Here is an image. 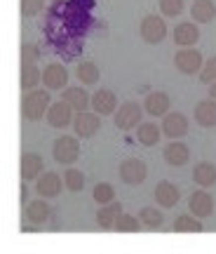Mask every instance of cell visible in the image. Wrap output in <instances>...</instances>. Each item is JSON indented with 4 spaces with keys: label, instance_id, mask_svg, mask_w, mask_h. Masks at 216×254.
Wrapping results in <instances>:
<instances>
[{
    "label": "cell",
    "instance_id": "e575fe53",
    "mask_svg": "<svg viewBox=\"0 0 216 254\" xmlns=\"http://www.w3.org/2000/svg\"><path fill=\"white\" fill-rule=\"evenodd\" d=\"M45 7V0H21V17H36Z\"/></svg>",
    "mask_w": 216,
    "mask_h": 254
},
{
    "label": "cell",
    "instance_id": "4fadbf2b",
    "mask_svg": "<svg viewBox=\"0 0 216 254\" xmlns=\"http://www.w3.org/2000/svg\"><path fill=\"white\" fill-rule=\"evenodd\" d=\"M162 158L169 167H183L190 160V148L183 141H169L162 151Z\"/></svg>",
    "mask_w": 216,
    "mask_h": 254
},
{
    "label": "cell",
    "instance_id": "836d02e7",
    "mask_svg": "<svg viewBox=\"0 0 216 254\" xmlns=\"http://www.w3.org/2000/svg\"><path fill=\"white\" fill-rule=\"evenodd\" d=\"M200 80L207 82V85H212L216 80V57H209L207 62H205L202 71H200Z\"/></svg>",
    "mask_w": 216,
    "mask_h": 254
},
{
    "label": "cell",
    "instance_id": "9a60e30c",
    "mask_svg": "<svg viewBox=\"0 0 216 254\" xmlns=\"http://www.w3.org/2000/svg\"><path fill=\"white\" fill-rule=\"evenodd\" d=\"M153 195H155V200H158V205H160V207H164V209L176 207V202L181 200L179 189H176L171 182H160L158 186H155Z\"/></svg>",
    "mask_w": 216,
    "mask_h": 254
},
{
    "label": "cell",
    "instance_id": "3957f363",
    "mask_svg": "<svg viewBox=\"0 0 216 254\" xmlns=\"http://www.w3.org/2000/svg\"><path fill=\"white\" fill-rule=\"evenodd\" d=\"M117 174L127 186H141L148 177V165L141 158H125L117 167Z\"/></svg>",
    "mask_w": 216,
    "mask_h": 254
},
{
    "label": "cell",
    "instance_id": "603a6c76",
    "mask_svg": "<svg viewBox=\"0 0 216 254\" xmlns=\"http://www.w3.org/2000/svg\"><path fill=\"white\" fill-rule=\"evenodd\" d=\"M63 99L73 106V111H87L92 109V97L85 92V87H66Z\"/></svg>",
    "mask_w": 216,
    "mask_h": 254
},
{
    "label": "cell",
    "instance_id": "cb8c5ba5",
    "mask_svg": "<svg viewBox=\"0 0 216 254\" xmlns=\"http://www.w3.org/2000/svg\"><path fill=\"white\" fill-rule=\"evenodd\" d=\"M193 179H195V184H200L202 189L214 186L216 184V167L209 163V160H202V163L195 165V170H193Z\"/></svg>",
    "mask_w": 216,
    "mask_h": 254
},
{
    "label": "cell",
    "instance_id": "30bf717a",
    "mask_svg": "<svg viewBox=\"0 0 216 254\" xmlns=\"http://www.w3.org/2000/svg\"><path fill=\"white\" fill-rule=\"evenodd\" d=\"M92 111L94 113H99L101 118H106V116H113L117 111V97L115 92L110 90H97L94 94H92Z\"/></svg>",
    "mask_w": 216,
    "mask_h": 254
},
{
    "label": "cell",
    "instance_id": "7a4b0ae2",
    "mask_svg": "<svg viewBox=\"0 0 216 254\" xmlns=\"http://www.w3.org/2000/svg\"><path fill=\"white\" fill-rule=\"evenodd\" d=\"M52 158L59 165H73L78 158H80V141H78V134L68 136L63 134L59 139H54L52 144Z\"/></svg>",
    "mask_w": 216,
    "mask_h": 254
},
{
    "label": "cell",
    "instance_id": "8992f818",
    "mask_svg": "<svg viewBox=\"0 0 216 254\" xmlns=\"http://www.w3.org/2000/svg\"><path fill=\"white\" fill-rule=\"evenodd\" d=\"M139 33H141V38L148 45H158V43H162L167 38V24L158 14H146L141 26H139Z\"/></svg>",
    "mask_w": 216,
    "mask_h": 254
},
{
    "label": "cell",
    "instance_id": "1f68e13d",
    "mask_svg": "<svg viewBox=\"0 0 216 254\" xmlns=\"http://www.w3.org/2000/svg\"><path fill=\"white\" fill-rule=\"evenodd\" d=\"M139 226H141V219H136L134 214H122L117 219L115 231H120V233H136Z\"/></svg>",
    "mask_w": 216,
    "mask_h": 254
},
{
    "label": "cell",
    "instance_id": "ac0fdd59",
    "mask_svg": "<svg viewBox=\"0 0 216 254\" xmlns=\"http://www.w3.org/2000/svg\"><path fill=\"white\" fill-rule=\"evenodd\" d=\"M200 40V28L195 21H183L174 28V45L179 47H193Z\"/></svg>",
    "mask_w": 216,
    "mask_h": 254
},
{
    "label": "cell",
    "instance_id": "d4e9b609",
    "mask_svg": "<svg viewBox=\"0 0 216 254\" xmlns=\"http://www.w3.org/2000/svg\"><path fill=\"white\" fill-rule=\"evenodd\" d=\"M160 134H162V129L155 123H141V125L136 127V139H139L141 146H155L160 141Z\"/></svg>",
    "mask_w": 216,
    "mask_h": 254
},
{
    "label": "cell",
    "instance_id": "83f0119b",
    "mask_svg": "<svg viewBox=\"0 0 216 254\" xmlns=\"http://www.w3.org/2000/svg\"><path fill=\"white\" fill-rule=\"evenodd\" d=\"M75 75H78V80L82 82V85H97L101 78V73H99V66L94 62H80V66L75 68Z\"/></svg>",
    "mask_w": 216,
    "mask_h": 254
},
{
    "label": "cell",
    "instance_id": "e0dca14e",
    "mask_svg": "<svg viewBox=\"0 0 216 254\" xmlns=\"http://www.w3.org/2000/svg\"><path fill=\"white\" fill-rule=\"evenodd\" d=\"M125 212H122V205L117 202V200H113V202H108V205H99V212H97V224H99L101 228H115L117 219L122 217Z\"/></svg>",
    "mask_w": 216,
    "mask_h": 254
},
{
    "label": "cell",
    "instance_id": "5bb4252c",
    "mask_svg": "<svg viewBox=\"0 0 216 254\" xmlns=\"http://www.w3.org/2000/svg\"><path fill=\"white\" fill-rule=\"evenodd\" d=\"M188 209L200 219H207L214 212V198L209 195L207 190H195L188 198Z\"/></svg>",
    "mask_w": 216,
    "mask_h": 254
},
{
    "label": "cell",
    "instance_id": "f546056e",
    "mask_svg": "<svg viewBox=\"0 0 216 254\" xmlns=\"http://www.w3.org/2000/svg\"><path fill=\"white\" fill-rule=\"evenodd\" d=\"M63 184H66V189L71 190V193H80V190L85 189V174H82L80 170L71 167V170L63 172Z\"/></svg>",
    "mask_w": 216,
    "mask_h": 254
},
{
    "label": "cell",
    "instance_id": "52a82bcc",
    "mask_svg": "<svg viewBox=\"0 0 216 254\" xmlns=\"http://www.w3.org/2000/svg\"><path fill=\"white\" fill-rule=\"evenodd\" d=\"M73 106L66 99L61 101H52V106L47 111V125L54 129H63V127L73 125Z\"/></svg>",
    "mask_w": 216,
    "mask_h": 254
},
{
    "label": "cell",
    "instance_id": "6da1fadb",
    "mask_svg": "<svg viewBox=\"0 0 216 254\" xmlns=\"http://www.w3.org/2000/svg\"><path fill=\"white\" fill-rule=\"evenodd\" d=\"M52 106V99H50V90H28L24 92V97H21V116L31 123H36V120L45 118L47 111Z\"/></svg>",
    "mask_w": 216,
    "mask_h": 254
},
{
    "label": "cell",
    "instance_id": "d6986e66",
    "mask_svg": "<svg viewBox=\"0 0 216 254\" xmlns=\"http://www.w3.org/2000/svg\"><path fill=\"white\" fill-rule=\"evenodd\" d=\"M195 123L200 127H216V99H202L195 104Z\"/></svg>",
    "mask_w": 216,
    "mask_h": 254
},
{
    "label": "cell",
    "instance_id": "4dcf8cb0",
    "mask_svg": "<svg viewBox=\"0 0 216 254\" xmlns=\"http://www.w3.org/2000/svg\"><path fill=\"white\" fill-rule=\"evenodd\" d=\"M92 198L97 200L99 205H108V202H113L115 200V189L110 186V184L101 182L94 186V190H92Z\"/></svg>",
    "mask_w": 216,
    "mask_h": 254
},
{
    "label": "cell",
    "instance_id": "2e32d148",
    "mask_svg": "<svg viewBox=\"0 0 216 254\" xmlns=\"http://www.w3.org/2000/svg\"><path fill=\"white\" fill-rule=\"evenodd\" d=\"M169 104H171V99L167 92H151L144 101V109L148 116L158 118V116H167L169 113Z\"/></svg>",
    "mask_w": 216,
    "mask_h": 254
},
{
    "label": "cell",
    "instance_id": "ffe728a7",
    "mask_svg": "<svg viewBox=\"0 0 216 254\" xmlns=\"http://www.w3.org/2000/svg\"><path fill=\"white\" fill-rule=\"evenodd\" d=\"M50 214H52V209H50V205H47V198L43 200V195L38 200H31L26 207V221L28 224H33V226H43L47 219H50Z\"/></svg>",
    "mask_w": 216,
    "mask_h": 254
},
{
    "label": "cell",
    "instance_id": "44dd1931",
    "mask_svg": "<svg viewBox=\"0 0 216 254\" xmlns=\"http://www.w3.org/2000/svg\"><path fill=\"white\" fill-rule=\"evenodd\" d=\"M43 158L38 153H24L21 155V179L24 182H31V179H38L43 174Z\"/></svg>",
    "mask_w": 216,
    "mask_h": 254
},
{
    "label": "cell",
    "instance_id": "277c9868",
    "mask_svg": "<svg viewBox=\"0 0 216 254\" xmlns=\"http://www.w3.org/2000/svg\"><path fill=\"white\" fill-rule=\"evenodd\" d=\"M144 111L136 101H125V104H120V109L113 113V120H115V127L117 129H122V132H129V129H134L139 127L141 123V116H144Z\"/></svg>",
    "mask_w": 216,
    "mask_h": 254
},
{
    "label": "cell",
    "instance_id": "8fae6325",
    "mask_svg": "<svg viewBox=\"0 0 216 254\" xmlns=\"http://www.w3.org/2000/svg\"><path fill=\"white\" fill-rule=\"evenodd\" d=\"M162 134H167L169 139H181L188 134V118L183 113H167L162 116Z\"/></svg>",
    "mask_w": 216,
    "mask_h": 254
},
{
    "label": "cell",
    "instance_id": "4316f807",
    "mask_svg": "<svg viewBox=\"0 0 216 254\" xmlns=\"http://www.w3.org/2000/svg\"><path fill=\"white\" fill-rule=\"evenodd\" d=\"M19 82H21V90L24 92L36 90L38 82H43V73L38 71L36 64H21V78H19Z\"/></svg>",
    "mask_w": 216,
    "mask_h": 254
},
{
    "label": "cell",
    "instance_id": "5b68a950",
    "mask_svg": "<svg viewBox=\"0 0 216 254\" xmlns=\"http://www.w3.org/2000/svg\"><path fill=\"white\" fill-rule=\"evenodd\" d=\"M174 66H176V71H181L183 75H195V73L202 71L205 59H202V55H200L198 50L181 47L179 52L174 55Z\"/></svg>",
    "mask_w": 216,
    "mask_h": 254
},
{
    "label": "cell",
    "instance_id": "9c48e42d",
    "mask_svg": "<svg viewBox=\"0 0 216 254\" xmlns=\"http://www.w3.org/2000/svg\"><path fill=\"white\" fill-rule=\"evenodd\" d=\"M43 85L50 92L66 90V85H68V71H66V66L59 62H52L50 66H45V71H43Z\"/></svg>",
    "mask_w": 216,
    "mask_h": 254
},
{
    "label": "cell",
    "instance_id": "f1b7e54d",
    "mask_svg": "<svg viewBox=\"0 0 216 254\" xmlns=\"http://www.w3.org/2000/svg\"><path fill=\"white\" fill-rule=\"evenodd\" d=\"M139 219H141V226L146 228H160L164 224V217L158 207H144L139 212Z\"/></svg>",
    "mask_w": 216,
    "mask_h": 254
},
{
    "label": "cell",
    "instance_id": "d6a6232c",
    "mask_svg": "<svg viewBox=\"0 0 216 254\" xmlns=\"http://www.w3.org/2000/svg\"><path fill=\"white\" fill-rule=\"evenodd\" d=\"M160 12L164 17H179L183 12V0H160Z\"/></svg>",
    "mask_w": 216,
    "mask_h": 254
},
{
    "label": "cell",
    "instance_id": "d590c367",
    "mask_svg": "<svg viewBox=\"0 0 216 254\" xmlns=\"http://www.w3.org/2000/svg\"><path fill=\"white\" fill-rule=\"evenodd\" d=\"M38 62V50L36 45H21V64H36Z\"/></svg>",
    "mask_w": 216,
    "mask_h": 254
},
{
    "label": "cell",
    "instance_id": "484cf974",
    "mask_svg": "<svg viewBox=\"0 0 216 254\" xmlns=\"http://www.w3.org/2000/svg\"><path fill=\"white\" fill-rule=\"evenodd\" d=\"M174 231H176V233H200V231H202V219L195 217L193 212L179 214L176 221H174Z\"/></svg>",
    "mask_w": 216,
    "mask_h": 254
},
{
    "label": "cell",
    "instance_id": "7c38bea8",
    "mask_svg": "<svg viewBox=\"0 0 216 254\" xmlns=\"http://www.w3.org/2000/svg\"><path fill=\"white\" fill-rule=\"evenodd\" d=\"M63 186H66L63 177H59L56 172H45L36 179V190L38 195H43V198H56Z\"/></svg>",
    "mask_w": 216,
    "mask_h": 254
},
{
    "label": "cell",
    "instance_id": "ba28073f",
    "mask_svg": "<svg viewBox=\"0 0 216 254\" xmlns=\"http://www.w3.org/2000/svg\"><path fill=\"white\" fill-rule=\"evenodd\" d=\"M101 127V116L99 113H90V111H78L73 118V129L80 139H90L99 132Z\"/></svg>",
    "mask_w": 216,
    "mask_h": 254
},
{
    "label": "cell",
    "instance_id": "7402d4cb",
    "mask_svg": "<svg viewBox=\"0 0 216 254\" xmlns=\"http://www.w3.org/2000/svg\"><path fill=\"white\" fill-rule=\"evenodd\" d=\"M190 14H193L195 24H209V21H214L216 19L214 0H195L193 7H190Z\"/></svg>",
    "mask_w": 216,
    "mask_h": 254
},
{
    "label": "cell",
    "instance_id": "8d00e7d4",
    "mask_svg": "<svg viewBox=\"0 0 216 254\" xmlns=\"http://www.w3.org/2000/svg\"><path fill=\"white\" fill-rule=\"evenodd\" d=\"M26 198H28V189H26V182L21 184V205H26Z\"/></svg>",
    "mask_w": 216,
    "mask_h": 254
},
{
    "label": "cell",
    "instance_id": "74e56055",
    "mask_svg": "<svg viewBox=\"0 0 216 254\" xmlns=\"http://www.w3.org/2000/svg\"><path fill=\"white\" fill-rule=\"evenodd\" d=\"M209 97H212V99H216V80L209 85Z\"/></svg>",
    "mask_w": 216,
    "mask_h": 254
}]
</instances>
